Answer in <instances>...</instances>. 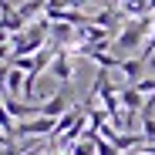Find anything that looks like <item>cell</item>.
Listing matches in <instances>:
<instances>
[{"mask_svg": "<svg viewBox=\"0 0 155 155\" xmlns=\"http://www.w3.org/2000/svg\"><path fill=\"white\" fill-rule=\"evenodd\" d=\"M118 101H121V108L132 111V115H142V108H145V98L135 91V84H128L125 91H118Z\"/></svg>", "mask_w": 155, "mask_h": 155, "instance_id": "6", "label": "cell"}, {"mask_svg": "<svg viewBox=\"0 0 155 155\" xmlns=\"http://www.w3.org/2000/svg\"><path fill=\"white\" fill-rule=\"evenodd\" d=\"M7 74H10V64H0V98L7 94Z\"/></svg>", "mask_w": 155, "mask_h": 155, "instance_id": "14", "label": "cell"}, {"mask_svg": "<svg viewBox=\"0 0 155 155\" xmlns=\"http://www.w3.org/2000/svg\"><path fill=\"white\" fill-rule=\"evenodd\" d=\"M4 101V108L10 111L14 121L20 118H41V105H34V101H20V98H0Z\"/></svg>", "mask_w": 155, "mask_h": 155, "instance_id": "4", "label": "cell"}, {"mask_svg": "<svg viewBox=\"0 0 155 155\" xmlns=\"http://www.w3.org/2000/svg\"><path fill=\"white\" fill-rule=\"evenodd\" d=\"M118 71L128 78V84H138V81H142V71H145V61H142V58H121Z\"/></svg>", "mask_w": 155, "mask_h": 155, "instance_id": "7", "label": "cell"}, {"mask_svg": "<svg viewBox=\"0 0 155 155\" xmlns=\"http://www.w3.org/2000/svg\"><path fill=\"white\" fill-rule=\"evenodd\" d=\"M152 20H155V17L125 20V27H121L118 37L111 41V51H115V54H132V51L145 47V44H148V34H152Z\"/></svg>", "mask_w": 155, "mask_h": 155, "instance_id": "1", "label": "cell"}, {"mask_svg": "<svg viewBox=\"0 0 155 155\" xmlns=\"http://www.w3.org/2000/svg\"><path fill=\"white\" fill-rule=\"evenodd\" d=\"M74 105H71V98H68V88L64 91H58V94H51L47 101H41V115L44 118H61L64 111H71Z\"/></svg>", "mask_w": 155, "mask_h": 155, "instance_id": "3", "label": "cell"}, {"mask_svg": "<svg viewBox=\"0 0 155 155\" xmlns=\"http://www.w3.org/2000/svg\"><path fill=\"white\" fill-rule=\"evenodd\" d=\"M51 74H54L61 84H71L74 64H71V58H68V51H58V54H54V61H51Z\"/></svg>", "mask_w": 155, "mask_h": 155, "instance_id": "5", "label": "cell"}, {"mask_svg": "<svg viewBox=\"0 0 155 155\" xmlns=\"http://www.w3.org/2000/svg\"><path fill=\"white\" fill-rule=\"evenodd\" d=\"M94 58V64L101 68V71H111V68H118L121 64V58H115V54H105V51H98V54H91Z\"/></svg>", "mask_w": 155, "mask_h": 155, "instance_id": "11", "label": "cell"}, {"mask_svg": "<svg viewBox=\"0 0 155 155\" xmlns=\"http://www.w3.org/2000/svg\"><path fill=\"white\" fill-rule=\"evenodd\" d=\"M10 41H14V34L4 27V24H0V47H4V44H10Z\"/></svg>", "mask_w": 155, "mask_h": 155, "instance_id": "15", "label": "cell"}, {"mask_svg": "<svg viewBox=\"0 0 155 155\" xmlns=\"http://www.w3.org/2000/svg\"><path fill=\"white\" fill-rule=\"evenodd\" d=\"M0 132H4L7 138H17V121H14L10 111L4 108V101H0Z\"/></svg>", "mask_w": 155, "mask_h": 155, "instance_id": "10", "label": "cell"}, {"mask_svg": "<svg viewBox=\"0 0 155 155\" xmlns=\"http://www.w3.org/2000/svg\"><path fill=\"white\" fill-rule=\"evenodd\" d=\"M54 121L58 118H31V121H17V138H51L54 135Z\"/></svg>", "mask_w": 155, "mask_h": 155, "instance_id": "2", "label": "cell"}, {"mask_svg": "<svg viewBox=\"0 0 155 155\" xmlns=\"http://www.w3.org/2000/svg\"><path fill=\"white\" fill-rule=\"evenodd\" d=\"M152 54H155V20H152V34H148V44L142 47V61H148Z\"/></svg>", "mask_w": 155, "mask_h": 155, "instance_id": "13", "label": "cell"}, {"mask_svg": "<svg viewBox=\"0 0 155 155\" xmlns=\"http://www.w3.org/2000/svg\"><path fill=\"white\" fill-rule=\"evenodd\" d=\"M142 118V138H145V145H152L155 142V115H138Z\"/></svg>", "mask_w": 155, "mask_h": 155, "instance_id": "12", "label": "cell"}, {"mask_svg": "<svg viewBox=\"0 0 155 155\" xmlns=\"http://www.w3.org/2000/svg\"><path fill=\"white\" fill-rule=\"evenodd\" d=\"M51 37H54V44H71L74 41V24H51Z\"/></svg>", "mask_w": 155, "mask_h": 155, "instance_id": "8", "label": "cell"}, {"mask_svg": "<svg viewBox=\"0 0 155 155\" xmlns=\"http://www.w3.org/2000/svg\"><path fill=\"white\" fill-rule=\"evenodd\" d=\"M111 4H118V7H121V4H125V0H111Z\"/></svg>", "mask_w": 155, "mask_h": 155, "instance_id": "18", "label": "cell"}, {"mask_svg": "<svg viewBox=\"0 0 155 155\" xmlns=\"http://www.w3.org/2000/svg\"><path fill=\"white\" fill-rule=\"evenodd\" d=\"M17 14H20V20H24V24L34 20L37 14H44V0H27V4H20V7H17Z\"/></svg>", "mask_w": 155, "mask_h": 155, "instance_id": "9", "label": "cell"}, {"mask_svg": "<svg viewBox=\"0 0 155 155\" xmlns=\"http://www.w3.org/2000/svg\"><path fill=\"white\" fill-rule=\"evenodd\" d=\"M0 145H4V148H10V145H14V138H7L4 132H0Z\"/></svg>", "mask_w": 155, "mask_h": 155, "instance_id": "16", "label": "cell"}, {"mask_svg": "<svg viewBox=\"0 0 155 155\" xmlns=\"http://www.w3.org/2000/svg\"><path fill=\"white\" fill-rule=\"evenodd\" d=\"M81 4H105V0H74V7H81ZM111 4V0H108Z\"/></svg>", "mask_w": 155, "mask_h": 155, "instance_id": "17", "label": "cell"}]
</instances>
